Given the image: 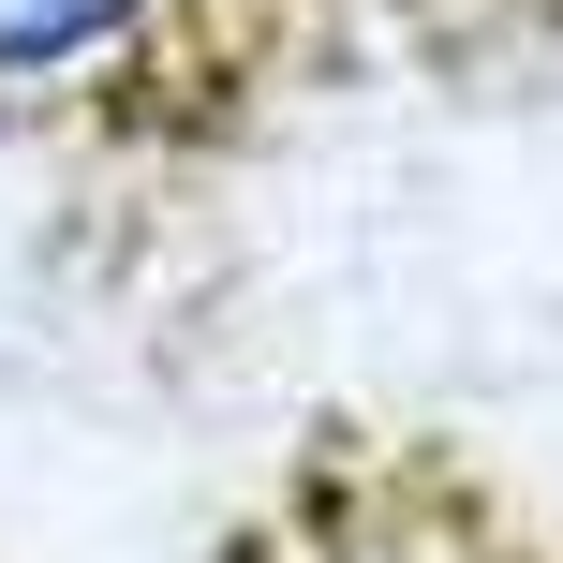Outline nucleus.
Listing matches in <instances>:
<instances>
[{"label": "nucleus", "instance_id": "obj_1", "mask_svg": "<svg viewBox=\"0 0 563 563\" xmlns=\"http://www.w3.org/2000/svg\"><path fill=\"white\" fill-rule=\"evenodd\" d=\"M341 0H0V134L178 148L238 134Z\"/></svg>", "mask_w": 563, "mask_h": 563}]
</instances>
